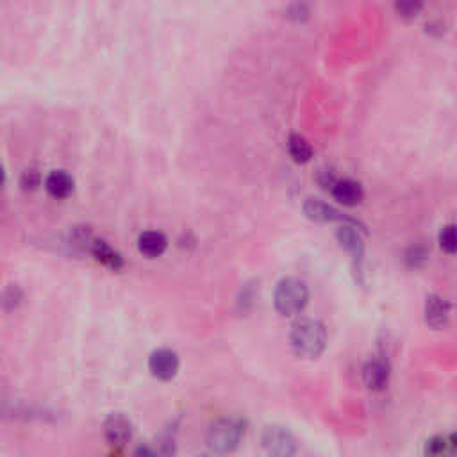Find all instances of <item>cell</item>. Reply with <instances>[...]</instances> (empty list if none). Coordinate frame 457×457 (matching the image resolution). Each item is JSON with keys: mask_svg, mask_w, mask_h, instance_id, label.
Segmentation results:
<instances>
[{"mask_svg": "<svg viewBox=\"0 0 457 457\" xmlns=\"http://www.w3.org/2000/svg\"><path fill=\"white\" fill-rule=\"evenodd\" d=\"M290 343L297 355L314 359L327 347V331L321 321L313 320V318H302L293 325Z\"/></svg>", "mask_w": 457, "mask_h": 457, "instance_id": "6da1fadb", "label": "cell"}, {"mask_svg": "<svg viewBox=\"0 0 457 457\" xmlns=\"http://www.w3.org/2000/svg\"><path fill=\"white\" fill-rule=\"evenodd\" d=\"M247 423L238 416H227L213 423L208 431V446L213 453L235 452L245 438Z\"/></svg>", "mask_w": 457, "mask_h": 457, "instance_id": "7a4b0ae2", "label": "cell"}, {"mask_svg": "<svg viewBox=\"0 0 457 457\" xmlns=\"http://www.w3.org/2000/svg\"><path fill=\"white\" fill-rule=\"evenodd\" d=\"M307 302H309V290H307L304 280L287 277L277 284L275 293H273V304H275V309L279 314L295 316L306 309Z\"/></svg>", "mask_w": 457, "mask_h": 457, "instance_id": "3957f363", "label": "cell"}, {"mask_svg": "<svg viewBox=\"0 0 457 457\" xmlns=\"http://www.w3.org/2000/svg\"><path fill=\"white\" fill-rule=\"evenodd\" d=\"M261 446L268 457H293L297 453V439L287 429L272 425L261 436Z\"/></svg>", "mask_w": 457, "mask_h": 457, "instance_id": "277c9868", "label": "cell"}, {"mask_svg": "<svg viewBox=\"0 0 457 457\" xmlns=\"http://www.w3.org/2000/svg\"><path fill=\"white\" fill-rule=\"evenodd\" d=\"M179 367V355L170 348H158L148 357V370L159 381H172L177 375Z\"/></svg>", "mask_w": 457, "mask_h": 457, "instance_id": "5b68a950", "label": "cell"}, {"mask_svg": "<svg viewBox=\"0 0 457 457\" xmlns=\"http://www.w3.org/2000/svg\"><path fill=\"white\" fill-rule=\"evenodd\" d=\"M104 436L109 445L121 449L133 438V422L121 413H113L104 422Z\"/></svg>", "mask_w": 457, "mask_h": 457, "instance_id": "8992f818", "label": "cell"}, {"mask_svg": "<svg viewBox=\"0 0 457 457\" xmlns=\"http://www.w3.org/2000/svg\"><path fill=\"white\" fill-rule=\"evenodd\" d=\"M304 213H306V216L309 220H314V222H320V223H333V222L355 223L354 220L341 215L336 208L325 204V202L318 201V198H307L306 204H304Z\"/></svg>", "mask_w": 457, "mask_h": 457, "instance_id": "52a82bcc", "label": "cell"}, {"mask_svg": "<svg viewBox=\"0 0 457 457\" xmlns=\"http://www.w3.org/2000/svg\"><path fill=\"white\" fill-rule=\"evenodd\" d=\"M331 191H333V197L340 204L347 206V208H354V206L361 204L364 198L363 186L359 184L357 181H352V179H338Z\"/></svg>", "mask_w": 457, "mask_h": 457, "instance_id": "ba28073f", "label": "cell"}, {"mask_svg": "<svg viewBox=\"0 0 457 457\" xmlns=\"http://www.w3.org/2000/svg\"><path fill=\"white\" fill-rule=\"evenodd\" d=\"M336 238L340 242V245L347 250L348 254H352L354 259H361L364 254V243L361 231L357 229V223H343L338 229Z\"/></svg>", "mask_w": 457, "mask_h": 457, "instance_id": "9c48e42d", "label": "cell"}, {"mask_svg": "<svg viewBox=\"0 0 457 457\" xmlns=\"http://www.w3.org/2000/svg\"><path fill=\"white\" fill-rule=\"evenodd\" d=\"M363 381L372 391H382L389 382V368L381 359L368 361L363 367Z\"/></svg>", "mask_w": 457, "mask_h": 457, "instance_id": "30bf717a", "label": "cell"}, {"mask_svg": "<svg viewBox=\"0 0 457 457\" xmlns=\"http://www.w3.org/2000/svg\"><path fill=\"white\" fill-rule=\"evenodd\" d=\"M450 318V304L439 295H429L425 302V321L432 329H441Z\"/></svg>", "mask_w": 457, "mask_h": 457, "instance_id": "8fae6325", "label": "cell"}, {"mask_svg": "<svg viewBox=\"0 0 457 457\" xmlns=\"http://www.w3.org/2000/svg\"><path fill=\"white\" fill-rule=\"evenodd\" d=\"M73 188H76V181H73V177L69 172L64 170L50 172L45 179V189L54 198L70 197L73 193Z\"/></svg>", "mask_w": 457, "mask_h": 457, "instance_id": "7c38bea8", "label": "cell"}, {"mask_svg": "<svg viewBox=\"0 0 457 457\" xmlns=\"http://www.w3.org/2000/svg\"><path fill=\"white\" fill-rule=\"evenodd\" d=\"M167 236L159 231H145L138 238V250L145 257H148V259H155V257L162 256V254L167 252Z\"/></svg>", "mask_w": 457, "mask_h": 457, "instance_id": "4fadbf2b", "label": "cell"}, {"mask_svg": "<svg viewBox=\"0 0 457 457\" xmlns=\"http://www.w3.org/2000/svg\"><path fill=\"white\" fill-rule=\"evenodd\" d=\"M90 252L93 254L95 259L99 261V263H102V265L107 266V268L114 270V272L124 268V257H121L120 252H117L109 243L104 242V239L95 238Z\"/></svg>", "mask_w": 457, "mask_h": 457, "instance_id": "5bb4252c", "label": "cell"}, {"mask_svg": "<svg viewBox=\"0 0 457 457\" xmlns=\"http://www.w3.org/2000/svg\"><path fill=\"white\" fill-rule=\"evenodd\" d=\"M287 152L295 162H307L313 158V147L300 134H291L287 140Z\"/></svg>", "mask_w": 457, "mask_h": 457, "instance_id": "9a60e30c", "label": "cell"}, {"mask_svg": "<svg viewBox=\"0 0 457 457\" xmlns=\"http://www.w3.org/2000/svg\"><path fill=\"white\" fill-rule=\"evenodd\" d=\"M439 247L446 254H457V225H446L439 232Z\"/></svg>", "mask_w": 457, "mask_h": 457, "instance_id": "2e32d148", "label": "cell"}, {"mask_svg": "<svg viewBox=\"0 0 457 457\" xmlns=\"http://www.w3.org/2000/svg\"><path fill=\"white\" fill-rule=\"evenodd\" d=\"M449 456V441L443 436H434L425 445V457H446Z\"/></svg>", "mask_w": 457, "mask_h": 457, "instance_id": "e0dca14e", "label": "cell"}, {"mask_svg": "<svg viewBox=\"0 0 457 457\" xmlns=\"http://www.w3.org/2000/svg\"><path fill=\"white\" fill-rule=\"evenodd\" d=\"M23 299V293L16 284H11L4 290V295H2V304H4L6 311H13L20 306Z\"/></svg>", "mask_w": 457, "mask_h": 457, "instance_id": "ac0fdd59", "label": "cell"}, {"mask_svg": "<svg viewBox=\"0 0 457 457\" xmlns=\"http://www.w3.org/2000/svg\"><path fill=\"white\" fill-rule=\"evenodd\" d=\"M395 9L404 18H413V16H416L422 11V4L420 2H413V0H404V2H397Z\"/></svg>", "mask_w": 457, "mask_h": 457, "instance_id": "d6986e66", "label": "cell"}, {"mask_svg": "<svg viewBox=\"0 0 457 457\" xmlns=\"http://www.w3.org/2000/svg\"><path fill=\"white\" fill-rule=\"evenodd\" d=\"M40 182H42V175L36 170H25L22 174V179H20V186H22L23 189L38 188Z\"/></svg>", "mask_w": 457, "mask_h": 457, "instance_id": "ffe728a7", "label": "cell"}, {"mask_svg": "<svg viewBox=\"0 0 457 457\" xmlns=\"http://www.w3.org/2000/svg\"><path fill=\"white\" fill-rule=\"evenodd\" d=\"M425 259H427V254H425V250L420 249V247H416V249H411L408 252V256H405V261H408L409 266H420L425 263Z\"/></svg>", "mask_w": 457, "mask_h": 457, "instance_id": "44dd1931", "label": "cell"}, {"mask_svg": "<svg viewBox=\"0 0 457 457\" xmlns=\"http://www.w3.org/2000/svg\"><path fill=\"white\" fill-rule=\"evenodd\" d=\"M307 15H309V11H307V8L304 4H295V6H291V8H290V16H291V18L304 20V18H307Z\"/></svg>", "mask_w": 457, "mask_h": 457, "instance_id": "7402d4cb", "label": "cell"}, {"mask_svg": "<svg viewBox=\"0 0 457 457\" xmlns=\"http://www.w3.org/2000/svg\"><path fill=\"white\" fill-rule=\"evenodd\" d=\"M134 457H159V452L148 445H140L134 450Z\"/></svg>", "mask_w": 457, "mask_h": 457, "instance_id": "603a6c76", "label": "cell"}, {"mask_svg": "<svg viewBox=\"0 0 457 457\" xmlns=\"http://www.w3.org/2000/svg\"><path fill=\"white\" fill-rule=\"evenodd\" d=\"M449 443H450V446H452L453 452H457V434H452V436H450Z\"/></svg>", "mask_w": 457, "mask_h": 457, "instance_id": "cb8c5ba5", "label": "cell"}, {"mask_svg": "<svg viewBox=\"0 0 457 457\" xmlns=\"http://www.w3.org/2000/svg\"><path fill=\"white\" fill-rule=\"evenodd\" d=\"M202 457H218V456H216V453H206V456H202Z\"/></svg>", "mask_w": 457, "mask_h": 457, "instance_id": "d4e9b609", "label": "cell"}, {"mask_svg": "<svg viewBox=\"0 0 457 457\" xmlns=\"http://www.w3.org/2000/svg\"><path fill=\"white\" fill-rule=\"evenodd\" d=\"M446 457H457V452H453V453H449V456Z\"/></svg>", "mask_w": 457, "mask_h": 457, "instance_id": "484cf974", "label": "cell"}]
</instances>
